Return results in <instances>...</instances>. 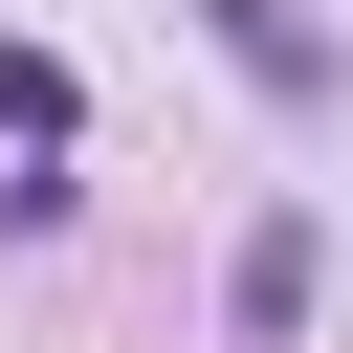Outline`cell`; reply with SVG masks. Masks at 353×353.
<instances>
[{
    "mask_svg": "<svg viewBox=\"0 0 353 353\" xmlns=\"http://www.w3.org/2000/svg\"><path fill=\"white\" fill-rule=\"evenodd\" d=\"M221 44H243V88H287V110L331 88V44H309V0H221Z\"/></svg>",
    "mask_w": 353,
    "mask_h": 353,
    "instance_id": "2",
    "label": "cell"
},
{
    "mask_svg": "<svg viewBox=\"0 0 353 353\" xmlns=\"http://www.w3.org/2000/svg\"><path fill=\"white\" fill-rule=\"evenodd\" d=\"M309 287H331V243H309V221H243V265H221V309H243V331H309Z\"/></svg>",
    "mask_w": 353,
    "mask_h": 353,
    "instance_id": "1",
    "label": "cell"
}]
</instances>
